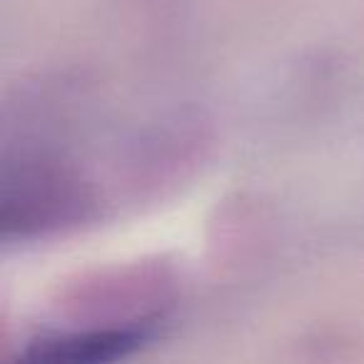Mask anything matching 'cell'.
<instances>
[{"label": "cell", "instance_id": "obj_1", "mask_svg": "<svg viewBox=\"0 0 364 364\" xmlns=\"http://www.w3.org/2000/svg\"><path fill=\"white\" fill-rule=\"evenodd\" d=\"M97 193L73 162L48 152L8 157L0 195L3 240H36L77 230L97 215Z\"/></svg>", "mask_w": 364, "mask_h": 364}, {"label": "cell", "instance_id": "obj_2", "mask_svg": "<svg viewBox=\"0 0 364 364\" xmlns=\"http://www.w3.org/2000/svg\"><path fill=\"white\" fill-rule=\"evenodd\" d=\"M152 327H92L75 332L50 334L28 342L21 357L48 364H87L110 362L142 347Z\"/></svg>", "mask_w": 364, "mask_h": 364}]
</instances>
